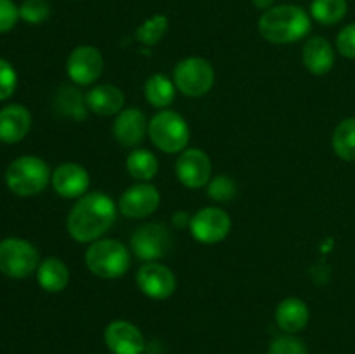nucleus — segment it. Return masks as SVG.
Returning <instances> with one entry per match:
<instances>
[{
	"label": "nucleus",
	"mask_w": 355,
	"mask_h": 354,
	"mask_svg": "<svg viewBox=\"0 0 355 354\" xmlns=\"http://www.w3.org/2000/svg\"><path fill=\"white\" fill-rule=\"evenodd\" d=\"M118 214V205L101 191L83 194L68 214V233L75 242L92 243L99 239L111 226Z\"/></svg>",
	"instance_id": "1"
},
{
	"label": "nucleus",
	"mask_w": 355,
	"mask_h": 354,
	"mask_svg": "<svg viewBox=\"0 0 355 354\" xmlns=\"http://www.w3.org/2000/svg\"><path fill=\"white\" fill-rule=\"evenodd\" d=\"M311 28V16L293 3L270 7L259 19L260 35L270 44H293L307 37Z\"/></svg>",
	"instance_id": "2"
},
{
	"label": "nucleus",
	"mask_w": 355,
	"mask_h": 354,
	"mask_svg": "<svg viewBox=\"0 0 355 354\" xmlns=\"http://www.w3.org/2000/svg\"><path fill=\"white\" fill-rule=\"evenodd\" d=\"M89 271L104 280L121 278L130 267V252L121 242L113 238L96 239L85 252Z\"/></svg>",
	"instance_id": "3"
},
{
	"label": "nucleus",
	"mask_w": 355,
	"mask_h": 354,
	"mask_svg": "<svg viewBox=\"0 0 355 354\" xmlns=\"http://www.w3.org/2000/svg\"><path fill=\"white\" fill-rule=\"evenodd\" d=\"M151 142L163 153H182L189 144L191 130L186 118L172 110H162L151 118L148 127Z\"/></svg>",
	"instance_id": "4"
},
{
	"label": "nucleus",
	"mask_w": 355,
	"mask_h": 354,
	"mask_svg": "<svg viewBox=\"0 0 355 354\" xmlns=\"http://www.w3.org/2000/svg\"><path fill=\"white\" fill-rule=\"evenodd\" d=\"M49 165L38 156H21L6 170L7 187L19 196H33L42 193L51 180Z\"/></svg>",
	"instance_id": "5"
},
{
	"label": "nucleus",
	"mask_w": 355,
	"mask_h": 354,
	"mask_svg": "<svg viewBox=\"0 0 355 354\" xmlns=\"http://www.w3.org/2000/svg\"><path fill=\"white\" fill-rule=\"evenodd\" d=\"M37 248L21 238H6L0 242V273L9 278H28L38 269Z\"/></svg>",
	"instance_id": "6"
},
{
	"label": "nucleus",
	"mask_w": 355,
	"mask_h": 354,
	"mask_svg": "<svg viewBox=\"0 0 355 354\" xmlns=\"http://www.w3.org/2000/svg\"><path fill=\"white\" fill-rule=\"evenodd\" d=\"M214 82V66L203 58H186L173 69V83L187 97L205 96Z\"/></svg>",
	"instance_id": "7"
},
{
	"label": "nucleus",
	"mask_w": 355,
	"mask_h": 354,
	"mask_svg": "<svg viewBox=\"0 0 355 354\" xmlns=\"http://www.w3.org/2000/svg\"><path fill=\"white\" fill-rule=\"evenodd\" d=\"M191 235L207 245L222 242L231 231V217L218 207H205L191 217Z\"/></svg>",
	"instance_id": "8"
},
{
	"label": "nucleus",
	"mask_w": 355,
	"mask_h": 354,
	"mask_svg": "<svg viewBox=\"0 0 355 354\" xmlns=\"http://www.w3.org/2000/svg\"><path fill=\"white\" fill-rule=\"evenodd\" d=\"M170 245H172V238H170L168 229L156 222L141 226L130 239L134 253L146 262H155L162 259Z\"/></svg>",
	"instance_id": "9"
},
{
	"label": "nucleus",
	"mask_w": 355,
	"mask_h": 354,
	"mask_svg": "<svg viewBox=\"0 0 355 354\" xmlns=\"http://www.w3.org/2000/svg\"><path fill=\"white\" fill-rule=\"evenodd\" d=\"M177 179L191 189L207 186L211 179L210 156L198 148L184 149L175 163Z\"/></svg>",
	"instance_id": "10"
},
{
	"label": "nucleus",
	"mask_w": 355,
	"mask_h": 354,
	"mask_svg": "<svg viewBox=\"0 0 355 354\" xmlns=\"http://www.w3.org/2000/svg\"><path fill=\"white\" fill-rule=\"evenodd\" d=\"M137 287L141 288L142 294L155 301H165L170 295L175 292L177 280L172 269L159 262H146L139 267L137 276Z\"/></svg>",
	"instance_id": "11"
},
{
	"label": "nucleus",
	"mask_w": 355,
	"mask_h": 354,
	"mask_svg": "<svg viewBox=\"0 0 355 354\" xmlns=\"http://www.w3.org/2000/svg\"><path fill=\"white\" fill-rule=\"evenodd\" d=\"M104 68V59L99 49L92 45H80L73 49L66 61L68 76L78 85H90L101 76Z\"/></svg>",
	"instance_id": "12"
},
{
	"label": "nucleus",
	"mask_w": 355,
	"mask_h": 354,
	"mask_svg": "<svg viewBox=\"0 0 355 354\" xmlns=\"http://www.w3.org/2000/svg\"><path fill=\"white\" fill-rule=\"evenodd\" d=\"M158 187L149 183L130 186L118 200V210L128 219H142L151 215L159 207Z\"/></svg>",
	"instance_id": "13"
},
{
	"label": "nucleus",
	"mask_w": 355,
	"mask_h": 354,
	"mask_svg": "<svg viewBox=\"0 0 355 354\" xmlns=\"http://www.w3.org/2000/svg\"><path fill=\"white\" fill-rule=\"evenodd\" d=\"M104 342L113 354H142L146 347L141 330L125 319H116L106 326Z\"/></svg>",
	"instance_id": "14"
},
{
	"label": "nucleus",
	"mask_w": 355,
	"mask_h": 354,
	"mask_svg": "<svg viewBox=\"0 0 355 354\" xmlns=\"http://www.w3.org/2000/svg\"><path fill=\"white\" fill-rule=\"evenodd\" d=\"M52 187L62 198H82L90 186L89 172L75 162L61 163L51 177Z\"/></svg>",
	"instance_id": "15"
},
{
	"label": "nucleus",
	"mask_w": 355,
	"mask_h": 354,
	"mask_svg": "<svg viewBox=\"0 0 355 354\" xmlns=\"http://www.w3.org/2000/svg\"><path fill=\"white\" fill-rule=\"evenodd\" d=\"M149 121L146 115L137 108H127L118 113L113 124V135L125 148H134L144 139Z\"/></svg>",
	"instance_id": "16"
},
{
	"label": "nucleus",
	"mask_w": 355,
	"mask_h": 354,
	"mask_svg": "<svg viewBox=\"0 0 355 354\" xmlns=\"http://www.w3.org/2000/svg\"><path fill=\"white\" fill-rule=\"evenodd\" d=\"M31 127V115L21 104H10L0 110V141L6 144L19 142Z\"/></svg>",
	"instance_id": "17"
},
{
	"label": "nucleus",
	"mask_w": 355,
	"mask_h": 354,
	"mask_svg": "<svg viewBox=\"0 0 355 354\" xmlns=\"http://www.w3.org/2000/svg\"><path fill=\"white\" fill-rule=\"evenodd\" d=\"M85 103L92 113L101 115V117H110V115H116L123 110L125 96L116 85L101 83V85H96L87 92Z\"/></svg>",
	"instance_id": "18"
},
{
	"label": "nucleus",
	"mask_w": 355,
	"mask_h": 354,
	"mask_svg": "<svg viewBox=\"0 0 355 354\" xmlns=\"http://www.w3.org/2000/svg\"><path fill=\"white\" fill-rule=\"evenodd\" d=\"M302 61L312 75H326L335 65V51L326 38L312 37L305 42Z\"/></svg>",
	"instance_id": "19"
},
{
	"label": "nucleus",
	"mask_w": 355,
	"mask_h": 354,
	"mask_svg": "<svg viewBox=\"0 0 355 354\" xmlns=\"http://www.w3.org/2000/svg\"><path fill=\"white\" fill-rule=\"evenodd\" d=\"M276 323L283 332L298 333L307 326L309 307L302 298L288 297L276 307Z\"/></svg>",
	"instance_id": "20"
},
{
	"label": "nucleus",
	"mask_w": 355,
	"mask_h": 354,
	"mask_svg": "<svg viewBox=\"0 0 355 354\" xmlns=\"http://www.w3.org/2000/svg\"><path fill=\"white\" fill-rule=\"evenodd\" d=\"M37 280L38 285L45 292L58 294V292H62L68 287L69 269L61 259H58V257H49V259L42 260V264L38 266Z\"/></svg>",
	"instance_id": "21"
},
{
	"label": "nucleus",
	"mask_w": 355,
	"mask_h": 354,
	"mask_svg": "<svg viewBox=\"0 0 355 354\" xmlns=\"http://www.w3.org/2000/svg\"><path fill=\"white\" fill-rule=\"evenodd\" d=\"M175 83L168 78V76L162 75V73H156L148 78L144 85V94L146 99L151 106L155 108H168L170 104L175 99Z\"/></svg>",
	"instance_id": "22"
},
{
	"label": "nucleus",
	"mask_w": 355,
	"mask_h": 354,
	"mask_svg": "<svg viewBox=\"0 0 355 354\" xmlns=\"http://www.w3.org/2000/svg\"><path fill=\"white\" fill-rule=\"evenodd\" d=\"M127 170L135 180L148 183L158 174V160L148 149H134L127 156Z\"/></svg>",
	"instance_id": "23"
},
{
	"label": "nucleus",
	"mask_w": 355,
	"mask_h": 354,
	"mask_svg": "<svg viewBox=\"0 0 355 354\" xmlns=\"http://www.w3.org/2000/svg\"><path fill=\"white\" fill-rule=\"evenodd\" d=\"M333 149L345 162H355V117L345 118L333 132Z\"/></svg>",
	"instance_id": "24"
},
{
	"label": "nucleus",
	"mask_w": 355,
	"mask_h": 354,
	"mask_svg": "<svg viewBox=\"0 0 355 354\" xmlns=\"http://www.w3.org/2000/svg\"><path fill=\"white\" fill-rule=\"evenodd\" d=\"M347 0H312L311 16L324 26L340 23L347 16Z\"/></svg>",
	"instance_id": "25"
},
{
	"label": "nucleus",
	"mask_w": 355,
	"mask_h": 354,
	"mask_svg": "<svg viewBox=\"0 0 355 354\" xmlns=\"http://www.w3.org/2000/svg\"><path fill=\"white\" fill-rule=\"evenodd\" d=\"M168 30V17L165 14H155L149 19H146L135 31L137 42L144 45H156L163 38V35Z\"/></svg>",
	"instance_id": "26"
},
{
	"label": "nucleus",
	"mask_w": 355,
	"mask_h": 354,
	"mask_svg": "<svg viewBox=\"0 0 355 354\" xmlns=\"http://www.w3.org/2000/svg\"><path fill=\"white\" fill-rule=\"evenodd\" d=\"M59 108L64 111V115L75 118V120H80V118H85V99L80 97V92L75 89V87L64 85L59 90Z\"/></svg>",
	"instance_id": "27"
},
{
	"label": "nucleus",
	"mask_w": 355,
	"mask_h": 354,
	"mask_svg": "<svg viewBox=\"0 0 355 354\" xmlns=\"http://www.w3.org/2000/svg\"><path fill=\"white\" fill-rule=\"evenodd\" d=\"M51 16V6L47 0H24L19 6V17L30 24H40Z\"/></svg>",
	"instance_id": "28"
},
{
	"label": "nucleus",
	"mask_w": 355,
	"mask_h": 354,
	"mask_svg": "<svg viewBox=\"0 0 355 354\" xmlns=\"http://www.w3.org/2000/svg\"><path fill=\"white\" fill-rule=\"evenodd\" d=\"M269 354H309L307 347L300 339L293 335H281L270 342Z\"/></svg>",
	"instance_id": "29"
},
{
	"label": "nucleus",
	"mask_w": 355,
	"mask_h": 354,
	"mask_svg": "<svg viewBox=\"0 0 355 354\" xmlns=\"http://www.w3.org/2000/svg\"><path fill=\"white\" fill-rule=\"evenodd\" d=\"M236 186L231 177L218 176L217 179L208 183V196L215 201H227L234 196Z\"/></svg>",
	"instance_id": "30"
},
{
	"label": "nucleus",
	"mask_w": 355,
	"mask_h": 354,
	"mask_svg": "<svg viewBox=\"0 0 355 354\" xmlns=\"http://www.w3.org/2000/svg\"><path fill=\"white\" fill-rule=\"evenodd\" d=\"M16 83L17 75L10 62H7L6 59H0V101L12 96V92L16 90Z\"/></svg>",
	"instance_id": "31"
},
{
	"label": "nucleus",
	"mask_w": 355,
	"mask_h": 354,
	"mask_svg": "<svg viewBox=\"0 0 355 354\" xmlns=\"http://www.w3.org/2000/svg\"><path fill=\"white\" fill-rule=\"evenodd\" d=\"M336 49L343 58L355 59V23L342 28L336 37Z\"/></svg>",
	"instance_id": "32"
},
{
	"label": "nucleus",
	"mask_w": 355,
	"mask_h": 354,
	"mask_svg": "<svg viewBox=\"0 0 355 354\" xmlns=\"http://www.w3.org/2000/svg\"><path fill=\"white\" fill-rule=\"evenodd\" d=\"M19 19V7L12 0H0V33L12 30Z\"/></svg>",
	"instance_id": "33"
},
{
	"label": "nucleus",
	"mask_w": 355,
	"mask_h": 354,
	"mask_svg": "<svg viewBox=\"0 0 355 354\" xmlns=\"http://www.w3.org/2000/svg\"><path fill=\"white\" fill-rule=\"evenodd\" d=\"M253 3H255L257 9H262V10H269L270 7H274V0H253Z\"/></svg>",
	"instance_id": "34"
}]
</instances>
